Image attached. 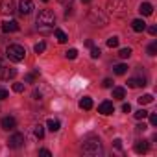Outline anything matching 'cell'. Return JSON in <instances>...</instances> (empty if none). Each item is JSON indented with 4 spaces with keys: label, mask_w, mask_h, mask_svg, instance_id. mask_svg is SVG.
Returning <instances> with one entry per match:
<instances>
[{
    "label": "cell",
    "mask_w": 157,
    "mask_h": 157,
    "mask_svg": "<svg viewBox=\"0 0 157 157\" xmlns=\"http://www.w3.org/2000/svg\"><path fill=\"white\" fill-rule=\"evenodd\" d=\"M6 56H8L10 61L21 63V61L24 59V56H26V50H24V46H21V44H10V46L6 48Z\"/></svg>",
    "instance_id": "obj_3"
},
{
    "label": "cell",
    "mask_w": 157,
    "mask_h": 157,
    "mask_svg": "<svg viewBox=\"0 0 157 157\" xmlns=\"http://www.w3.org/2000/svg\"><path fill=\"white\" fill-rule=\"evenodd\" d=\"M157 54V43H151L148 46V56H155Z\"/></svg>",
    "instance_id": "obj_31"
},
{
    "label": "cell",
    "mask_w": 157,
    "mask_h": 157,
    "mask_svg": "<svg viewBox=\"0 0 157 157\" xmlns=\"http://www.w3.org/2000/svg\"><path fill=\"white\" fill-rule=\"evenodd\" d=\"M46 128H48L50 131H59V128H61V122H59L57 118H48V122H46Z\"/></svg>",
    "instance_id": "obj_18"
},
{
    "label": "cell",
    "mask_w": 157,
    "mask_h": 157,
    "mask_svg": "<svg viewBox=\"0 0 157 157\" xmlns=\"http://www.w3.org/2000/svg\"><path fill=\"white\" fill-rule=\"evenodd\" d=\"M54 24H56V15L50 10H43L37 15V30L41 33H50L54 32Z\"/></svg>",
    "instance_id": "obj_1"
},
{
    "label": "cell",
    "mask_w": 157,
    "mask_h": 157,
    "mask_svg": "<svg viewBox=\"0 0 157 157\" xmlns=\"http://www.w3.org/2000/svg\"><path fill=\"white\" fill-rule=\"evenodd\" d=\"M107 10H109L111 15H115V17H122V15L126 13L128 6H126L124 0H107Z\"/></svg>",
    "instance_id": "obj_5"
},
{
    "label": "cell",
    "mask_w": 157,
    "mask_h": 157,
    "mask_svg": "<svg viewBox=\"0 0 157 157\" xmlns=\"http://www.w3.org/2000/svg\"><path fill=\"white\" fill-rule=\"evenodd\" d=\"M89 21L94 26H105L107 24V15L100 10V8H91L89 10Z\"/></svg>",
    "instance_id": "obj_4"
},
{
    "label": "cell",
    "mask_w": 157,
    "mask_h": 157,
    "mask_svg": "<svg viewBox=\"0 0 157 157\" xmlns=\"http://www.w3.org/2000/svg\"><path fill=\"white\" fill-rule=\"evenodd\" d=\"M113 70H115V74H118V76H124V74L128 72V65H124V63H118V65H115V67H113Z\"/></svg>",
    "instance_id": "obj_22"
},
{
    "label": "cell",
    "mask_w": 157,
    "mask_h": 157,
    "mask_svg": "<svg viewBox=\"0 0 157 157\" xmlns=\"http://www.w3.org/2000/svg\"><path fill=\"white\" fill-rule=\"evenodd\" d=\"M57 2H59V4H63V6H70L74 0H57Z\"/></svg>",
    "instance_id": "obj_39"
},
{
    "label": "cell",
    "mask_w": 157,
    "mask_h": 157,
    "mask_svg": "<svg viewBox=\"0 0 157 157\" xmlns=\"http://www.w3.org/2000/svg\"><path fill=\"white\" fill-rule=\"evenodd\" d=\"M39 155H46V157H50L52 153H50V150H46V148H43V150H39Z\"/></svg>",
    "instance_id": "obj_37"
},
{
    "label": "cell",
    "mask_w": 157,
    "mask_h": 157,
    "mask_svg": "<svg viewBox=\"0 0 157 157\" xmlns=\"http://www.w3.org/2000/svg\"><path fill=\"white\" fill-rule=\"evenodd\" d=\"M107 46H109V48H117V46H118V37H117V35L109 37V39H107Z\"/></svg>",
    "instance_id": "obj_28"
},
{
    "label": "cell",
    "mask_w": 157,
    "mask_h": 157,
    "mask_svg": "<svg viewBox=\"0 0 157 157\" xmlns=\"http://www.w3.org/2000/svg\"><path fill=\"white\" fill-rule=\"evenodd\" d=\"M32 11H33V2H32V0H21V2H19V13L22 17H26Z\"/></svg>",
    "instance_id": "obj_9"
},
{
    "label": "cell",
    "mask_w": 157,
    "mask_h": 157,
    "mask_svg": "<svg viewBox=\"0 0 157 157\" xmlns=\"http://www.w3.org/2000/svg\"><path fill=\"white\" fill-rule=\"evenodd\" d=\"M0 28H2L4 33H13V32L19 30V22H17V21H4Z\"/></svg>",
    "instance_id": "obj_12"
},
{
    "label": "cell",
    "mask_w": 157,
    "mask_h": 157,
    "mask_svg": "<svg viewBox=\"0 0 157 157\" xmlns=\"http://www.w3.org/2000/svg\"><path fill=\"white\" fill-rule=\"evenodd\" d=\"M146 117H148V111H146V109H139V111L135 113V118H137V120H144Z\"/></svg>",
    "instance_id": "obj_30"
},
{
    "label": "cell",
    "mask_w": 157,
    "mask_h": 157,
    "mask_svg": "<svg viewBox=\"0 0 157 157\" xmlns=\"http://www.w3.org/2000/svg\"><path fill=\"white\" fill-rule=\"evenodd\" d=\"M122 111H124V113H129V111H131V105H129V104H124V105H122Z\"/></svg>",
    "instance_id": "obj_41"
},
{
    "label": "cell",
    "mask_w": 157,
    "mask_h": 157,
    "mask_svg": "<svg viewBox=\"0 0 157 157\" xmlns=\"http://www.w3.org/2000/svg\"><path fill=\"white\" fill-rule=\"evenodd\" d=\"M98 113H102V115H113L115 113V105H113V102H109V100H105V102H102L100 105H98Z\"/></svg>",
    "instance_id": "obj_11"
},
{
    "label": "cell",
    "mask_w": 157,
    "mask_h": 157,
    "mask_svg": "<svg viewBox=\"0 0 157 157\" xmlns=\"http://www.w3.org/2000/svg\"><path fill=\"white\" fill-rule=\"evenodd\" d=\"M137 102H139L140 105H146V104H151V102H153V96H151V94H142V96L137 98Z\"/></svg>",
    "instance_id": "obj_23"
},
{
    "label": "cell",
    "mask_w": 157,
    "mask_h": 157,
    "mask_svg": "<svg viewBox=\"0 0 157 157\" xmlns=\"http://www.w3.org/2000/svg\"><path fill=\"white\" fill-rule=\"evenodd\" d=\"M80 107H82V109H85V111L93 109V98H89V96H83V98L80 100Z\"/></svg>",
    "instance_id": "obj_19"
},
{
    "label": "cell",
    "mask_w": 157,
    "mask_h": 157,
    "mask_svg": "<svg viewBox=\"0 0 157 157\" xmlns=\"http://www.w3.org/2000/svg\"><path fill=\"white\" fill-rule=\"evenodd\" d=\"M139 11H140V15H144V17H150V15L153 13V6H151L150 2H142V4L139 6Z\"/></svg>",
    "instance_id": "obj_14"
},
{
    "label": "cell",
    "mask_w": 157,
    "mask_h": 157,
    "mask_svg": "<svg viewBox=\"0 0 157 157\" xmlns=\"http://www.w3.org/2000/svg\"><path fill=\"white\" fill-rule=\"evenodd\" d=\"M33 135H35L37 139H44V126H41V124L33 126Z\"/></svg>",
    "instance_id": "obj_24"
},
{
    "label": "cell",
    "mask_w": 157,
    "mask_h": 157,
    "mask_svg": "<svg viewBox=\"0 0 157 157\" xmlns=\"http://www.w3.org/2000/svg\"><path fill=\"white\" fill-rule=\"evenodd\" d=\"M17 76V68L13 67H6L0 63V80H11V78Z\"/></svg>",
    "instance_id": "obj_7"
},
{
    "label": "cell",
    "mask_w": 157,
    "mask_h": 157,
    "mask_svg": "<svg viewBox=\"0 0 157 157\" xmlns=\"http://www.w3.org/2000/svg\"><path fill=\"white\" fill-rule=\"evenodd\" d=\"M33 100H37V102L41 100V93L39 91H33Z\"/></svg>",
    "instance_id": "obj_42"
},
{
    "label": "cell",
    "mask_w": 157,
    "mask_h": 157,
    "mask_svg": "<svg viewBox=\"0 0 157 157\" xmlns=\"http://www.w3.org/2000/svg\"><path fill=\"white\" fill-rule=\"evenodd\" d=\"M0 126H2V129H6V131H11V129L17 128V120H15V117H4L0 120Z\"/></svg>",
    "instance_id": "obj_10"
},
{
    "label": "cell",
    "mask_w": 157,
    "mask_h": 157,
    "mask_svg": "<svg viewBox=\"0 0 157 157\" xmlns=\"http://www.w3.org/2000/svg\"><path fill=\"white\" fill-rule=\"evenodd\" d=\"M33 50H35V54H43V52L46 50V43H44V41H39V43L33 46Z\"/></svg>",
    "instance_id": "obj_26"
},
{
    "label": "cell",
    "mask_w": 157,
    "mask_h": 157,
    "mask_svg": "<svg viewBox=\"0 0 157 157\" xmlns=\"http://www.w3.org/2000/svg\"><path fill=\"white\" fill-rule=\"evenodd\" d=\"M0 13L2 15L15 13V0H2V2H0Z\"/></svg>",
    "instance_id": "obj_8"
},
{
    "label": "cell",
    "mask_w": 157,
    "mask_h": 157,
    "mask_svg": "<svg viewBox=\"0 0 157 157\" xmlns=\"http://www.w3.org/2000/svg\"><path fill=\"white\" fill-rule=\"evenodd\" d=\"M100 56H102V50H100L98 46H91V57H93V59H98Z\"/></svg>",
    "instance_id": "obj_29"
},
{
    "label": "cell",
    "mask_w": 157,
    "mask_h": 157,
    "mask_svg": "<svg viewBox=\"0 0 157 157\" xmlns=\"http://www.w3.org/2000/svg\"><path fill=\"white\" fill-rule=\"evenodd\" d=\"M24 142H26V139H24V135H22V133H13V135L8 139V146H10V148H13V150L22 148V146H24Z\"/></svg>",
    "instance_id": "obj_6"
},
{
    "label": "cell",
    "mask_w": 157,
    "mask_h": 157,
    "mask_svg": "<svg viewBox=\"0 0 157 157\" xmlns=\"http://www.w3.org/2000/svg\"><path fill=\"white\" fill-rule=\"evenodd\" d=\"M13 91L15 93H24V83H13Z\"/></svg>",
    "instance_id": "obj_32"
},
{
    "label": "cell",
    "mask_w": 157,
    "mask_h": 157,
    "mask_svg": "<svg viewBox=\"0 0 157 157\" xmlns=\"http://www.w3.org/2000/svg\"><path fill=\"white\" fill-rule=\"evenodd\" d=\"M131 28H133V32H144L146 30V22L142 19H133L131 21Z\"/></svg>",
    "instance_id": "obj_16"
},
{
    "label": "cell",
    "mask_w": 157,
    "mask_h": 157,
    "mask_svg": "<svg viewBox=\"0 0 157 157\" xmlns=\"http://www.w3.org/2000/svg\"><path fill=\"white\" fill-rule=\"evenodd\" d=\"M148 117H150V124H151V126H155V124H157V115L148 113Z\"/></svg>",
    "instance_id": "obj_35"
},
{
    "label": "cell",
    "mask_w": 157,
    "mask_h": 157,
    "mask_svg": "<svg viewBox=\"0 0 157 157\" xmlns=\"http://www.w3.org/2000/svg\"><path fill=\"white\" fill-rule=\"evenodd\" d=\"M131 54H133V52H131V48H129V46H128V48H120V50H118V57H120V59H128V57H131Z\"/></svg>",
    "instance_id": "obj_25"
},
{
    "label": "cell",
    "mask_w": 157,
    "mask_h": 157,
    "mask_svg": "<svg viewBox=\"0 0 157 157\" xmlns=\"http://www.w3.org/2000/svg\"><path fill=\"white\" fill-rule=\"evenodd\" d=\"M82 151H83V155L96 157V155H102V153H104V148H102V144H100V140H98V139H91V140L83 142Z\"/></svg>",
    "instance_id": "obj_2"
},
{
    "label": "cell",
    "mask_w": 157,
    "mask_h": 157,
    "mask_svg": "<svg viewBox=\"0 0 157 157\" xmlns=\"http://www.w3.org/2000/svg\"><path fill=\"white\" fill-rule=\"evenodd\" d=\"M113 146H115L117 150H122V139H115V140H113Z\"/></svg>",
    "instance_id": "obj_36"
},
{
    "label": "cell",
    "mask_w": 157,
    "mask_h": 157,
    "mask_svg": "<svg viewBox=\"0 0 157 157\" xmlns=\"http://www.w3.org/2000/svg\"><path fill=\"white\" fill-rule=\"evenodd\" d=\"M54 35H56V39L63 44V43H67L68 41V35L63 32V30H59V28H54Z\"/></svg>",
    "instance_id": "obj_17"
},
{
    "label": "cell",
    "mask_w": 157,
    "mask_h": 157,
    "mask_svg": "<svg viewBox=\"0 0 157 157\" xmlns=\"http://www.w3.org/2000/svg\"><path fill=\"white\" fill-rule=\"evenodd\" d=\"M41 2H48V0H41Z\"/></svg>",
    "instance_id": "obj_45"
},
{
    "label": "cell",
    "mask_w": 157,
    "mask_h": 157,
    "mask_svg": "<svg viewBox=\"0 0 157 157\" xmlns=\"http://www.w3.org/2000/svg\"><path fill=\"white\" fill-rule=\"evenodd\" d=\"M105 89H111L113 87V80H109V78H105V80H104V83H102Z\"/></svg>",
    "instance_id": "obj_34"
},
{
    "label": "cell",
    "mask_w": 157,
    "mask_h": 157,
    "mask_svg": "<svg viewBox=\"0 0 157 157\" xmlns=\"http://www.w3.org/2000/svg\"><path fill=\"white\" fill-rule=\"evenodd\" d=\"M146 85V78L142 76V78H129L128 80V87H131V89H137V87H144Z\"/></svg>",
    "instance_id": "obj_13"
},
{
    "label": "cell",
    "mask_w": 157,
    "mask_h": 157,
    "mask_svg": "<svg viewBox=\"0 0 157 157\" xmlns=\"http://www.w3.org/2000/svg\"><path fill=\"white\" fill-rule=\"evenodd\" d=\"M10 96V93H8V89H4V87H0V100H6Z\"/></svg>",
    "instance_id": "obj_33"
},
{
    "label": "cell",
    "mask_w": 157,
    "mask_h": 157,
    "mask_svg": "<svg viewBox=\"0 0 157 157\" xmlns=\"http://www.w3.org/2000/svg\"><path fill=\"white\" fill-rule=\"evenodd\" d=\"M82 2H85V4H87V2H91V0H82Z\"/></svg>",
    "instance_id": "obj_44"
},
{
    "label": "cell",
    "mask_w": 157,
    "mask_h": 157,
    "mask_svg": "<svg viewBox=\"0 0 157 157\" xmlns=\"http://www.w3.org/2000/svg\"><path fill=\"white\" fill-rule=\"evenodd\" d=\"M37 78H39V68L33 70V72H30V74H26V76H24V82H26V83H33Z\"/></svg>",
    "instance_id": "obj_21"
},
{
    "label": "cell",
    "mask_w": 157,
    "mask_h": 157,
    "mask_svg": "<svg viewBox=\"0 0 157 157\" xmlns=\"http://www.w3.org/2000/svg\"><path fill=\"white\" fill-rule=\"evenodd\" d=\"M65 57H67V59H76V57H78V50H76V48H68V50L65 52Z\"/></svg>",
    "instance_id": "obj_27"
},
{
    "label": "cell",
    "mask_w": 157,
    "mask_h": 157,
    "mask_svg": "<svg viewBox=\"0 0 157 157\" xmlns=\"http://www.w3.org/2000/svg\"><path fill=\"white\" fill-rule=\"evenodd\" d=\"M148 150H150L148 140H144V139H142V140H137V142H135V151H137V153H146Z\"/></svg>",
    "instance_id": "obj_15"
},
{
    "label": "cell",
    "mask_w": 157,
    "mask_h": 157,
    "mask_svg": "<svg viewBox=\"0 0 157 157\" xmlns=\"http://www.w3.org/2000/svg\"><path fill=\"white\" fill-rule=\"evenodd\" d=\"M148 33H150V35H155V33H157V28H155V26H150V28H148Z\"/></svg>",
    "instance_id": "obj_40"
},
{
    "label": "cell",
    "mask_w": 157,
    "mask_h": 157,
    "mask_svg": "<svg viewBox=\"0 0 157 157\" xmlns=\"http://www.w3.org/2000/svg\"><path fill=\"white\" fill-rule=\"evenodd\" d=\"M113 98L124 100V98H126V89H124V87H115V89H113Z\"/></svg>",
    "instance_id": "obj_20"
},
{
    "label": "cell",
    "mask_w": 157,
    "mask_h": 157,
    "mask_svg": "<svg viewBox=\"0 0 157 157\" xmlns=\"http://www.w3.org/2000/svg\"><path fill=\"white\" fill-rule=\"evenodd\" d=\"M85 46H89V48H91V46H94V44H93V41H91V39H87V41H85Z\"/></svg>",
    "instance_id": "obj_43"
},
{
    "label": "cell",
    "mask_w": 157,
    "mask_h": 157,
    "mask_svg": "<svg viewBox=\"0 0 157 157\" xmlns=\"http://www.w3.org/2000/svg\"><path fill=\"white\" fill-rule=\"evenodd\" d=\"M146 129H148V126H146V124H144V122H142V124H139V126H137V131H146Z\"/></svg>",
    "instance_id": "obj_38"
}]
</instances>
